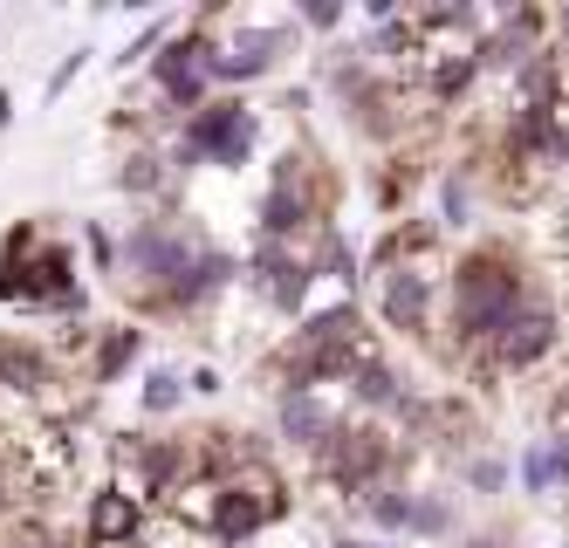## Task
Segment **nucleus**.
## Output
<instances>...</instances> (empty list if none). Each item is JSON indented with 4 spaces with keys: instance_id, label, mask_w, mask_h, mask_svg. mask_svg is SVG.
<instances>
[{
    "instance_id": "nucleus-1",
    "label": "nucleus",
    "mask_w": 569,
    "mask_h": 548,
    "mask_svg": "<svg viewBox=\"0 0 569 548\" xmlns=\"http://www.w3.org/2000/svg\"><path fill=\"white\" fill-rule=\"evenodd\" d=\"M536 302H542V288L528 275V255L515 240L460 247V261L446 268V357L480 363Z\"/></svg>"
},
{
    "instance_id": "nucleus-2",
    "label": "nucleus",
    "mask_w": 569,
    "mask_h": 548,
    "mask_svg": "<svg viewBox=\"0 0 569 548\" xmlns=\"http://www.w3.org/2000/svg\"><path fill=\"white\" fill-rule=\"evenodd\" d=\"M76 247L56 240L42 220H21L0 240V302L21 309V316H62V322H83L90 295L76 281Z\"/></svg>"
},
{
    "instance_id": "nucleus-3",
    "label": "nucleus",
    "mask_w": 569,
    "mask_h": 548,
    "mask_svg": "<svg viewBox=\"0 0 569 548\" xmlns=\"http://www.w3.org/2000/svg\"><path fill=\"white\" fill-rule=\"evenodd\" d=\"M363 350H371L363 309L350 302V295H337V302L309 309V316L289 329V343L268 357L274 391H330V385H350V370L363 363Z\"/></svg>"
},
{
    "instance_id": "nucleus-4",
    "label": "nucleus",
    "mask_w": 569,
    "mask_h": 548,
    "mask_svg": "<svg viewBox=\"0 0 569 548\" xmlns=\"http://www.w3.org/2000/svg\"><path fill=\"white\" fill-rule=\"evenodd\" d=\"M412 459H419V452L405 446L391 426H378V418H343L337 439L316 452V480L357 508V500L378 494L385 480H405V467H412Z\"/></svg>"
},
{
    "instance_id": "nucleus-5",
    "label": "nucleus",
    "mask_w": 569,
    "mask_h": 548,
    "mask_svg": "<svg viewBox=\"0 0 569 548\" xmlns=\"http://www.w3.org/2000/svg\"><path fill=\"white\" fill-rule=\"evenodd\" d=\"M166 151H172V172H199V165H213V172H240V165L261 151V110L240 103V97H213L207 110H192L179 123V138Z\"/></svg>"
},
{
    "instance_id": "nucleus-6",
    "label": "nucleus",
    "mask_w": 569,
    "mask_h": 548,
    "mask_svg": "<svg viewBox=\"0 0 569 548\" xmlns=\"http://www.w3.org/2000/svg\"><path fill=\"white\" fill-rule=\"evenodd\" d=\"M213 49H220V34L207 21H192L179 28L166 49L151 56V90H158V110L166 117H192V110H207L213 103Z\"/></svg>"
},
{
    "instance_id": "nucleus-7",
    "label": "nucleus",
    "mask_w": 569,
    "mask_h": 548,
    "mask_svg": "<svg viewBox=\"0 0 569 548\" xmlns=\"http://www.w3.org/2000/svg\"><path fill=\"white\" fill-rule=\"evenodd\" d=\"M556 357H562V309L542 295V302L528 309L480 363H467V377H473V385H487V377H536V370H549Z\"/></svg>"
},
{
    "instance_id": "nucleus-8",
    "label": "nucleus",
    "mask_w": 569,
    "mask_h": 548,
    "mask_svg": "<svg viewBox=\"0 0 569 548\" xmlns=\"http://www.w3.org/2000/svg\"><path fill=\"white\" fill-rule=\"evenodd\" d=\"M378 322L405 343H432V316L446 302L439 268H378Z\"/></svg>"
},
{
    "instance_id": "nucleus-9",
    "label": "nucleus",
    "mask_w": 569,
    "mask_h": 548,
    "mask_svg": "<svg viewBox=\"0 0 569 548\" xmlns=\"http://www.w3.org/2000/svg\"><path fill=\"white\" fill-rule=\"evenodd\" d=\"M248 281L261 302L274 309V316H309V295H316V268H309V255L302 247H281V240H254V255H248Z\"/></svg>"
},
{
    "instance_id": "nucleus-10",
    "label": "nucleus",
    "mask_w": 569,
    "mask_h": 548,
    "mask_svg": "<svg viewBox=\"0 0 569 548\" xmlns=\"http://www.w3.org/2000/svg\"><path fill=\"white\" fill-rule=\"evenodd\" d=\"M289 49H296V21H240L213 49V82H261Z\"/></svg>"
},
{
    "instance_id": "nucleus-11",
    "label": "nucleus",
    "mask_w": 569,
    "mask_h": 548,
    "mask_svg": "<svg viewBox=\"0 0 569 548\" xmlns=\"http://www.w3.org/2000/svg\"><path fill=\"white\" fill-rule=\"evenodd\" d=\"M151 541V500H138L124 480H103L83 508V548H131Z\"/></svg>"
},
{
    "instance_id": "nucleus-12",
    "label": "nucleus",
    "mask_w": 569,
    "mask_h": 548,
    "mask_svg": "<svg viewBox=\"0 0 569 548\" xmlns=\"http://www.w3.org/2000/svg\"><path fill=\"white\" fill-rule=\"evenodd\" d=\"M343 426V411L330 405V391H274V439L281 446H296V452H322L337 439Z\"/></svg>"
},
{
    "instance_id": "nucleus-13",
    "label": "nucleus",
    "mask_w": 569,
    "mask_h": 548,
    "mask_svg": "<svg viewBox=\"0 0 569 548\" xmlns=\"http://www.w3.org/2000/svg\"><path fill=\"white\" fill-rule=\"evenodd\" d=\"M515 487L528 494V500H562L569 494V426H542L536 439L521 446V459H515Z\"/></svg>"
},
{
    "instance_id": "nucleus-14",
    "label": "nucleus",
    "mask_w": 569,
    "mask_h": 548,
    "mask_svg": "<svg viewBox=\"0 0 569 548\" xmlns=\"http://www.w3.org/2000/svg\"><path fill=\"white\" fill-rule=\"evenodd\" d=\"M480 206H487V172H480L473 158L446 165V172L432 179V220H439V233H473L480 227Z\"/></svg>"
},
{
    "instance_id": "nucleus-15",
    "label": "nucleus",
    "mask_w": 569,
    "mask_h": 548,
    "mask_svg": "<svg viewBox=\"0 0 569 548\" xmlns=\"http://www.w3.org/2000/svg\"><path fill=\"white\" fill-rule=\"evenodd\" d=\"M62 385V357L34 336H0V391L14 398H49Z\"/></svg>"
},
{
    "instance_id": "nucleus-16",
    "label": "nucleus",
    "mask_w": 569,
    "mask_h": 548,
    "mask_svg": "<svg viewBox=\"0 0 569 548\" xmlns=\"http://www.w3.org/2000/svg\"><path fill=\"white\" fill-rule=\"evenodd\" d=\"M343 391H350V405H357V411H378V418H398V411H405V398H412L405 370H398L378 343L363 350V363L350 370V385H343Z\"/></svg>"
},
{
    "instance_id": "nucleus-17",
    "label": "nucleus",
    "mask_w": 569,
    "mask_h": 548,
    "mask_svg": "<svg viewBox=\"0 0 569 548\" xmlns=\"http://www.w3.org/2000/svg\"><path fill=\"white\" fill-rule=\"evenodd\" d=\"M138 357H144V329L138 322H103L90 336V350H83V377H90V385H117Z\"/></svg>"
},
{
    "instance_id": "nucleus-18",
    "label": "nucleus",
    "mask_w": 569,
    "mask_h": 548,
    "mask_svg": "<svg viewBox=\"0 0 569 548\" xmlns=\"http://www.w3.org/2000/svg\"><path fill=\"white\" fill-rule=\"evenodd\" d=\"M172 179H179V172H172V151L158 145V138H144V145H131L124 158H117V192H131V199H144V206L166 199Z\"/></svg>"
},
{
    "instance_id": "nucleus-19",
    "label": "nucleus",
    "mask_w": 569,
    "mask_h": 548,
    "mask_svg": "<svg viewBox=\"0 0 569 548\" xmlns=\"http://www.w3.org/2000/svg\"><path fill=\"white\" fill-rule=\"evenodd\" d=\"M412 508H419V487L412 480H385L378 494L357 500V515L371 521L378 535H412Z\"/></svg>"
},
{
    "instance_id": "nucleus-20",
    "label": "nucleus",
    "mask_w": 569,
    "mask_h": 548,
    "mask_svg": "<svg viewBox=\"0 0 569 548\" xmlns=\"http://www.w3.org/2000/svg\"><path fill=\"white\" fill-rule=\"evenodd\" d=\"M186 398H192V385H186L172 363H151V370H144V385H138V411H144V418H172Z\"/></svg>"
},
{
    "instance_id": "nucleus-21",
    "label": "nucleus",
    "mask_w": 569,
    "mask_h": 548,
    "mask_svg": "<svg viewBox=\"0 0 569 548\" xmlns=\"http://www.w3.org/2000/svg\"><path fill=\"white\" fill-rule=\"evenodd\" d=\"M508 480H515V467H508L501 452H487V446L460 459V487H467L473 500H501V494H508Z\"/></svg>"
},
{
    "instance_id": "nucleus-22",
    "label": "nucleus",
    "mask_w": 569,
    "mask_h": 548,
    "mask_svg": "<svg viewBox=\"0 0 569 548\" xmlns=\"http://www.w3.org/2000/svg\"><path fill=\"white\" fill-rule=\"evenodd\" d=\"M426 179V165H419V151H398V158H385V172L371 179V192H378V206L385 213H398L405 199H412V186Z\"/></svg>"
},
{
    "instance_id": "nucleus-23",
    "label": "nucleus",
    "mask_w": 569,
    "mask_h": 548,
    "mask_svg": "<svg viewBox=\"0 0 569 548\" xmlns=\"http://www.w3.org/2000/svg\"><path fill=\"white\" fill-rule=\"evenodd\" d=\"M453 528H460V508H453V494H432V487H419L412 535H419V541H439V535H453Z\"/></svg>"
},
{
    "instance_id": "nucleus-24",
    "label": "nucleus",
    "mask_w": 569,
    "mask_h": 548,
    "mask_svg": "<svg viewBox=\"0 0 569 548\" xmlns=\"http://www.w3.org/2000/svg\"><path fill=\"white\" fill-rule=\"evenodd\" d=\"M172 34H179V28H172L166 14H158V21H144V28H138V34L124 41V56H117V69H131V62H144L151 49H166V41H172Z\"/></svg>"
},
{
    "instance_id": "nucleus-25",
    "label": "nucleus",
    "mask_w": 569,
    "mask_h": 548,
    "mask_svg": "<svg viewBox=\"0 0 569 548\" xmlns=\"http://www.w3.org/2000/svg\"><path fill=\"white\" fill-rule=\"evenodd\" d=\"M302 28L330 34V28H343V8H337V0H302Z\"/></svg>"
},
{
    "instance_id": "nucleus-26",
    "label": "nucleus",
    "mask_w": 569,
    "mask_h": 548,
    "mask_svg": "<svg viewBox=\"0 0 569 548\" xmlns=\"http://www.w3.org/2000/svg\"><path fill=\"white\" fill-rule=\"evenodd\" d=\"M0 548H76L62 535H42V528H14V535H0Z\"/></svg>"
},
{
    "instance_id": "nucleus-27",
    "label": "nucleus",
    "mask_w": 569,
    "mask_h": 548,
    "mask_svg": "<svg viewBox=\"0 0 569 548\" xmlns=\"http://www.w3.org/2000/svg\"><path fill=\"white\" fill-rule=\"evenodd\" d=\"M83 62H90V49H69V56H62V69L49 76V97H62V90H69V82H76V76H83Z\"/></svg>"
},
{
    "instance_id": "nucleus-28",
    "label": "nucleus",
    "mask_w": 569,
    "mask_h": 548,
    "mask_svg": "<svg viewBox=\"0 0 569 548\" xmlns=\"http://www.w3.org/2000/svg\"><path fill=\"white\" fill-rule=\"evenodd\" d=\"M186 385H192V398H220V391H227V377H220L213 363H199V370H186Z\"/></svg>"
},
{
    "instance_id": "nucleus-29",
    "label": "nucleus",
    "mask_w": 569,
    "mask_h": 548,
    "mask_svg": "<svg viewBox=\"0 0 569 548\" xmlns=\"http://www.w3.org/2000/svg\"><path fill=\"white\" fill-rule=\"evenodd\" d=\"M460 548H515V535H467Z\"/></svg>"
},
{
    "instance_id": "nucleus-30",
    "label": "nucleus",
    "mask_w": 569,
    "mask_h": 548,
    "mask_svg": "<svg viewBox=\"0 0 569 548\" xmlns=\"http://www.w3.org/2000/svg\"><path fill=\"white\" fill-rule=\"evenodd\" d=\"M330 548H385V541H363V535H330Z\"/></svg>"
},
{
    "instance_id": "nucleus-31",
    "label": "nucleus",
    "mask_w": 569,
    "mask_h": 548,
    "mask_svg": "<svg viewBox=\"0 0 569 548\" xmlns=\"http://www.w3.org/2000/svg\"><path fill=\"white\" fill-rule=\"evenodd\" d=\"M556 411H562L556 426H569V377H562V391H556Z\"/></svg>"
},
{
    "instance_id": "nucleus-32",
    "label": "nucleus",
    "mask_w": 569,
    "mask_h": 548,
    "mask_svg": "<svg viewBox=\"0 0 569 548\" xmlns=\"http://www.w3.org/2000/svg\"><path fill=\"white\" fill-rule=\"evenodd\" d=\"M8 123H14V97H8V90H0V131H8Z\"/></svg>"
},
{
    "instance_id": "nucleus-33",
    "label": "nucleus",
    "mask_w": 569,
    "mask_h": 548,
    "mask_svg": "<svg viewBox=\"0 0 569 548\" xmlns=\"http://www.w3.org/2000/svg\"><path fill=\"white\" fill-rule=\"evenodd\" d=\"M556 41L569 49V8H556Z\"/></svg>"
},
{
    "instance_id": "nucleus-34",
    "label": "nucleus",
    "mask_w": 569,
    "mask_h": 548,
    "mask_svg": "<svg viewBox=\"0 0 569 548\" xmlns=\"http://www.w3.org/2000/svg\"><path fill=\"white\" fill-rule=\"evenodd\" d=\"M562 548H569V535H562Z\"/></svg>"
}]
</instances>
